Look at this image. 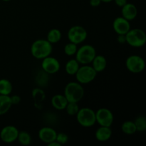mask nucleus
<instances>
[{"mask_svg": "<svg viewBox=\"0 0 146 146\" xmlns=\"http://www.w3.org/2000/svg\"><path fill=\"white\" fill-rule=\"evenodd\" d=\"M53 51L52 44L46 39H38L31 46V53L34 58L43 59L51 55Z\"/></svg>", "mask_w": 146, "mask_h": 146, "instance_id": "nucleus-1", "label": "nucleus"}, {"mask_svg": "<svg viewBox=\"0 0 146 146\" xmlns=\"http://www.w3.org/2000/svg\"><path fill=\"white\" fill-rule=\"evenodd\" d=\"M64 96L68 102L78 103L84 96V89L82 84L77 82H70L64 88Z\"/></svg>", "mask_w": 146, "mask_h": 146, "instance_id": "nucleus-2", "label": "nucleus"}, {"mask_svg": "<svg viewBox=\"0 0 146 146\" xmlns=\"http://www.w3.org/2000/svg\"><path fill=\"white\" fill-rule=\"evenodd\" d=\"M126 43L135 48L143 46L146 43V34L141 29H130L125 34Z\"/></svg>", "mask_w": 146, "mask_h": 146, "instance_id": "nucleus-3", "label": "nucleus"}, {"mask_svg": "<svg viewBox=\"0 0 146 146\" xmlns=\"http://www.w3.org/2000/svg\"><path fill=\"white\" fill-rule=\"evenodd\" d=\"M76 59L79 64L87 65L91 64L96 56V51L93 46L85 44L78 48L76 53Z\"/></svg>", "mask_w": 146, "mask_h": 146, "instance_id": "nucleus-4", "label": "nucleus"}, {"mask_svg": "<svg viewBox=\"0 0 146 146\" xmlns=\"http://www.w3.org/2000/svg\"><path fill=\"white\" fill-rule=\"evenodd\" d=\"M76 120L81 126L85 128L92 127L96 123V112L89 108H81L76 114Z\"/></svg>", "mask_w": 146, "mask_h": 146, "instance_id": "nucleus-5", "label": "nucleus"}, {"mask_svg": "<svg viewBox=\"0 0 146 146\" xmlns=\"http://www.w3.org/2000/svg\"><path fill=\"white\" fill-rule=\"evenodd\" d=\"M76 75L77 81L81 84H87L92 82L97 76V72L92 66L88 64L80 66Z\"/></svg>", "mask_w": 146, "mask_h": 146, "instance_id": "nucleus-6", "label": "nucleus"}, {"mask_svg": "<svg viewBox=\"0 0 146 146\" xmlns=\"http://www.w3.org/2000/svg\"><path fill=\"white\" fill-rule=\"evenodd\" d=\"M125 66L130 72L133 74H140L145 69V62L140 56L131 55L127 58Z\"/></svg>", "mask_w": 146, "mask_h": 146, "instance_id": "nucleus-7", "label": "nucleus"}, {"mask_svg": "<svg viewBox=\"0 0 146 146\" xmlns=\"http://www.w3.org/2000/svg\"><path fill=\"white\" fill-rule=\"evenodd\" d=\"M87 31L81 26H74L71 27L68 31V38L70 42L78 44L84 42L87 38Z\"/></svg>", "mask_w": 146, "mask_h": 146, "instance_id": "nucleus-8", "label": "nucleus"}, {"mask_svg": "<svg viewBox=\"0 0 146 146\" xmlns=\"http://www.w3.org/2000/svg\"><path fill=\"white\" fill-rule=\"evenodd\" d=\"M96 120L101 126L111 127L113 123V114L108 108H101L96 112Z\"/></svg>", "mask_w": 146, "mask_h": 146, "instance_id": "nucleus-9", "label": "nucleus"}, {"mask_svg": "<svg viewBox=\"0 0 146 146\" xmlns=\"http://www.w3.org/2000/svg\"><path fill=\"white\" fill-rule=\"evenodd\" d=\"M19 132L17 128L14 125H7L1 130L0 138L6 143H11L17 140Z\"/></svg>", "mask_w": 146, "mask_h": 146, "instance_id": "nucleus-10", "label": "nucleus"}, {"mask_svg": "<svg viewBox=\"0 0 146 146\" xmlns=\"http://www.w3.org/2000/svg\"><path fill=\"white\" fill-rule=\"evenodd\" d=\"M41 62V68L43 71L48 74H54L58 72L60 69V63L54 57L50 56L43 58Z\"/></svg>", "mask_w": 146, "mask_h": 146, "instance_id": "nucleus-11", "label": "nucleus"}, {"mask_svg": "<svg viewBox=\"0 0 146 146\" xmlns=\"http://www.w3.org/2000/svg\"><path fill=\"white\" fill-rule=\"evenodd\" d=\"M113 27L117 34H123L125 35L128 31L131 29V24L130 21L125 19L123 17H117L115 19L113 23Z\"/></svg>", "mask_w": 146, "mask_h": 146, "instance_id": "nucleus-12", "label": "nucleus"}, {"mask_svg": "<svg viewBox=\"0 0 146 146\" xmlns=\"http://www.w3.org/2000/svg\"><path fill=\"white\" fill-rule=\"evenodd\" d=\"M57 133L54 128L50 127H43L38 131V138L42 142L48 145L50 143L56 141Z\"/></svg>", "mask_w": 146, "mask_h": 146, "instance_id": "nucleus-13", "label": "nucleus"}, {"mask_svg": "<svg viewBox=\"0 0 146 146\" xmlns=\"http://www.w3.org/2000/svg\"><path fill=\"white\" fill-rule=\"evenodd\" d=\"M121 14L123 18L128 21H132L136 18L138 15V9L132 3H127L121 7Z\"/></svg>", "mask_w": 146, "mask_h": 146, "instance_id": "nucleus-14", "label": "nucleus"}, {"mask_svg": "<svg viewBox=\"0 0 146 146\" xmlns=\"http://www.w3.org/2000/svg\"><path fill=\"white\" fill-rule=\"evenodd\" d=\"M33 101H34V106L36 108L41 110L43 108V104L46 98V94L44 90L41 88H35L32 90L31 92Z\"/></svg>", "mask_w": 146, "mask_h": 146, "instance_id": "nucleus-15", "label": "nucleus"}, {"mask_svg": "<svg viewBox=\"0 0 146 146\" xmlns=\"http://www.w3.org/2000/svg\"><path fill=\"white\" fill-rule=\"evenodd\" d=\"M95 136L99 142H106L112 136V130L111 127L101 126L96 131Z\"/></svg>", "mask_w": 146, "mask_h": 146, "instance_id": "nucleus-16", "label": "nucleus"}, {"mask_svg": "<svg viewBox=\"0 0 146 146\" xmlns=\"http://www.w3.org/2000/svg\"><path fill=\"white\" fill-rule=\"evenodd\" d=\"M67 104H68V101L64 95L57 94V95L54 96L51 98V105L56 110H59V111L64 110L66 107Z\"/></svg>", "mask_w": 146, "mask_h": 146, "instance_id": "nucleus-17", "label": "nucleus"}, {"mask_svg": "<svg viewBox=\"0 0 146 146\" xmlns=\"http://www.w3.org/2000/svg\"><path fill=\"white\" fill-rule=\"evenodd\" d=\"M92 67L97 73L102 72L106 69L107 61L105 56L102 55H96L92 61Z\"/></svg>", "mask_w": 146, "mask_h": 146, "instance_id": "nucleus-18", "label": "nucleus"}, {"mask_svg": "<svg viewBox=\"0 0 146 146\" xmlns=\"http://www.w3.org/2000/svg\"><path fill=\"white\" fill-rule=\"evenodd\" d=\"M11 106L12 104L9 96L0 94V115L7 113L10 110Z\"/></svg>", "mask_w": 146, "mask_h": 146, "instance_id": "nucleus-19", "label": "nucleus"}, {"mask_svg": "<svg viewBox=\"0 0 146 146\" xmlns=\"http://www.w3.org/2000/svg\"><path fill=\"white\" fill-rule=\"evenodd\" d=\"M12 84L11 81L6 78L0 79V94L9 96L12 92Z\"/></svg>", "mask_w": 146, "mask_h": 146, "instance_id": "nucleus-20", "label": "nucleus"}, {"mask_svg": "<svg viewBox=\"0 0 146 146\" xmlns=\"http://www.w3.org/2000/svg\"><path fill=\"white\" fill-rule=\"evenodd\" d=\"M80 67V64L76 58L70 59L65 66L66 72L69 75H75Z\"/></svg>", "mask_w": 146, "mask_h": 146, "instance_id": "nucleus-21", "label": "nucleus"}, {"mask_svg": "<svg viewBox=\"0 0 146 146\" xmlns=\"http://www.w3.org/2000/svg\"><path fill=\"white\" fill-rule=\"evenodd\" d=\"M61 36L62 35L60 30L57 29H52L47 34L46 40L49 41L51 44H56L61 39Z\"/></svg>", "mask_w": 146, "mask_h": 146, "instance_id": "nucleus-22", "label": "nucleus"}, {"mask_svg": "<svg viewBox=\"0 0 146 146\" xmlns=\"http://www.w3.org/2000/svg\"><path fill=\"white\" fill-rule=\"evenodd\" d=\"M121 131L126 135H133L137 131L133 121H125L121 125Z\"/></svg>", "mask_w": 146, "mask_h": 146, "instance_id": "nucleus-23", "label": "nucleus"}, {"mask_svg": "<svg viewBox=\"0 0 146 146\" xmlns=\"http://www.w3.org/2000/svg\"><path fill=\"white\" fill-rule=\"evenodd\" d=\"M17 141L22 145H29L31 143V136L27 131H21L19 132Z\"/></svg>", "mask_w": 146, "mask_h": 146, "instance_id": "nucleus-24", "label": "nucleus"}, {"mask_svg": "<svg viewBox=\"0 0 146 146\" xmlns=\"http://www.w3.org/2000/svg\"><path fill=\"white\" fill-rule=\"evenodd\" d=\"M48 74L45 72L44 71H39L38 74H37L36 77V82L38 86H45L48 84Z\"/></svg>", "mask_w": 146, "mask_h": 146, "instance_id": "nucleus-25", "label": "nucleus"}, {"mask_svg": "<svg viewBox=\"0 0 146 146\" xmlns=\"http://www.w3.org/2000/svg\"><path fill=\"white\" fill-rule=\"evenodd\" d=\"M137 131L144 132L146 131V118L144 115H140L137 117L134 121Z\"/></svg>", "mask_w": 146, "mask_h": 146, "instance_id": "nucleus-26", "label": "nucleus"}, {"mask_svg": "<svg viewBox=\"0 0 146 146\" xmlns=\"http://www.w3.org/2000/svg\"><path fill=\"white\" fill-rule=\"evenodd\" d=\"M65 109L66 110L67 113L69 115H76L80 108L78 107V103L68 102Z\"/></svg>", "mask_w": 146, "mask_h": 146, "instance_id": "nucleus-27", "label": "nucleus"}, {"mask_svg": "<svg viewBox=\"0 0 146 146\" xmlns=\"http://www.w3.org/2000/svg\"><path fill=\"white\" fill-rule=\"evenodd\" d=\"M64 53L68 56H71L75 55L76 53L78 48H77L76 44H74V43L69 42L66 45L64 46Z\"/></svg>", "mask_w": 146, "mask_h": 146, "instance_id": "nucleus-28", "label": "nucleus"}, {"mask_svg": "<svg viewBox=\"0 0 146 146\" xmlns=\"http://www.w3.org/2000/svg\"><path fill=\"white\" fill-rule=\"evenodd\" d=\"M56 141L60 145H63L68 142V135L66 133H57Z\"/></svg>", "mask_w": 146, "mask_h": 146, "instance_id": "nucleus-29", "label": "nucleus"}, {"mask_svg": "<svg viewBox=\"0 0 146 146\" xmlns=\"http://www.w3.org/2000/svg\"><path fill=\"white\" fill-rule=\"evenodd\" d=\"M11 98V101L12 105H17L21 102V97L18 95H14L12 96H10Z\"/></svg>", "mask_w": 146, "mask_h": 146, "instance_id": "nucleus-30", "label": "nucleus"}, {"mask_svg": "<svg viewBox=\"0 0 146 146\" xmlns=\"http://www.w3.org/2000/svg\"><path fill=\"white\" fill-rule=\"evenodd\" d=\"M117 41L119 44H124L126 43V38H125V35H123V34H118V36L117 38Z\"/></svg>", "mask_w": 146, "mask_h": 146, "instance_id": "nucleus-31", "label": "nucleus"}, {"mask_svg": "<svg viewBox=\"0 0 146 146\" xmlns=\"http://www.w3.org/2000/svg\"><path fill=\"white\" fill-rule=\"evenodd\" d=\"M113 1L115 2V4L119 7H123L125 4L128 3L127 0H113Z\"/></svg>", "mask_w": 146, "mask_h": 146, "instance_id": "nucleus-32", "label": "nucleus"}, {"mask_svg": "<svg viewBox=\"0 0 146 146\" xmlns=\"http://www.w3.org/2000/svg\"><path fill=\"white\" fill-rule=\"evenodd\" d=\"M101 4V0H90V4L93 7H97Z\"/></svg>", "mask_w": 146, "mask_h": 146, "instance_id": "nucleus-33", "label": "nucleus"}, {"mask_svg": "<svg viewBox=\"0 0 146 146\" xmlns=\"http://www.w3.org/2000/svg\"><path fill=\"white\" fill-rule=\"evenodd\" d=\"M48 146H61L56 141H53V142L50 143L48 144Z\"/></svg>", "mask_w": 146, "mask_h": 146, "instance_id": "nucleus-34", "label": "nucleus"}, {"mask_svg": "<svg viewBox=\"0 0 146 146\" xmlns=\"http://www.w3.org/2000/svg\"><path fill=\"white\" fill-rule=\"evenodd\" d=\"M101 2H104V3H109L111 1H113V0H101Z\"/></svg>", "mask_w": 146, "mask_h": 146, "instance_id": "nucleus-35", "label": "nucleus"}, {"mask_svg": "<svg viewBox=\"0 0 146 146\" xmlns=\"http://www.w3.org/2000/svg\"><path fill=\"white\" fill-rule=\"evenodd\" d=\"M2 1H10V0H2Z\"/></svg>", "mask_w": 146, "mask_h": 146, "instance_id": "nucleus-36", "label": "nucleus"}]
</instances>
